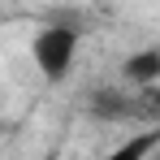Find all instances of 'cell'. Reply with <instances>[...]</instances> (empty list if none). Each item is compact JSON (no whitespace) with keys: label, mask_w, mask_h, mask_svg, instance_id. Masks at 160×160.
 Here are the masks:
<instances>
[{"label":"cell","mask_w":160,"mask_h":160,"mask_svg":"<svg viewBox=\"0 0 160 160\" xmlns=\"http://www.w3.org/2000/svg\"><path fill=\"white\" fill-rule=\"evenodd\" d=\"M78 30L74 26H48L35 35V43H30V56H35V65H39V74L43 78H65L69 69H74V61H78Z\"/></svg>","instance_id":"obj_1"},{"label":"cell","mask_w":160,"mask_h":160,"mask_svg":"<svg viewBox=\"0 0 160 160\" xmlns=\"http://www.w3.org/2000/svg\"><path fill=\"white\" fill-rule=\"evenodd\" d=\"M121 78L126 87H138V91H152L160 78V52L156 48H143V52L126 56V65H121Z\"/></svg>","instance_id":"obj_2"},{"label":"cell","mask_w":160,"mask_h":160,"mask_svg":"<svg viewBox=\"0 0 160 160\" xmlns=\"http://www.w3.org/2000/svg\"><path fill=\"white\" fill-rule=\"evenodd\" d=\"M91 117H100V121H126L130 117V95L126 91H95Z\"/></svg>","instance_id":"obj_3"},{"label":"cell","mask_w":160,"mask_h":160,"mask_svg":"<svg viewBox=\"0 0 160 160\" xmlns=\"http://www.w3.org/2000/svg\"><path fill=\"white\" fill-rule=\"evenodd\" d=\"M152 152H156V134L147 130V134H134L126 147H117V152H108L100 160H152Z\"/></svg>","instance_id":"obj_4"}]
</instances>
